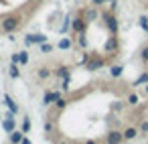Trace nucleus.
<instances>
[{
	"label": "nucleus",
	"instance_id": "nucleus-33",
	"mask_svg": "<svg viewBox=\"0 0 148 144\" xmlns=\"http://www.w3.org/2000/svg\"><path fill=\"white\" fill-rule=\"evenodd\" d=\"M0 120H2V118H0Z\"/></svg>",
	"mask_w": 148,
	"mask_h": 144
},
{
	"label": "nucleus",
	"instance_id": "nucleus-13",
	"mask_svg": "<svg viewBox=\"0 0 148 144\" xmlns=\"http://www.w3.org/2000/svg\"><path fill=\"white\" fill-rule=\"evenodd\" d=\"M8 75H10V77H14V79L21 75V71H18V67H16V63H12V65H10V71H8Z\"/></svg>",
	"mask_w": 148,
	"mask_h": 144
},
{
	"label": "nucleus",
	"instance_id": "nucleus-8",
	"mask_svg": "<svg viewBox=\"0 0 148 144\" xmlns=\"http://www.w3.org/2000/svg\"><path fill=\"white\" fill-rule=\"evenodd\" d=\"M71 27H73V31H77V33H83V31H85V23H83L81 19H75V21L71 23Z\"/></svg>",
	"mask_w": 148,
	"mask_h": 144
},
{
	"label": "nucleus",
	"instance_id": "nucleus-32",
	"mask_svg": "<svg viewBox=\"0 0 148 144\" xmlns=\"http://www.w3.org/2000/svg\"><path fill=\"white\" fill-rule=\"evenodd\" d=\"M144 91H146V93H148V85H146V87H144Z\"/></svg>",
	"mask_w": 148,
	"mask_h": 144
},
{
	"label": "nucleus",
	"instance_id": "nucleus-4",
	"mask_svg": "<svg viewBox=\"0 0 148 144\" xmlns=\"http://www.w3.org/2000/svg\"><path fill=\"white\" fill-rule=\"evenodd\" d=\"M45 41H47V37H45V35H29V37L25 39V43H27V45H37V43L41 45V43H45Z\"/></svg>",
	"mask_w": 148,
	"mask_h": 144
},
{
	"label": "nucleus",
	"instance_id": "nucleus-3",
	"mask_svg": "<svg viewBox=\"0 0 148 144\" xmlns=\"http://www.w3.org/2000/svg\"><path fill=\"white\" fill-rule=\"evenodd\" d=\"M12 116H14V114L10 112V114H8V118H4V120H2V128H4V132H8V134L16 128V124H14V118H12Z\"/></svg>",
	"mask_w": 148,
	"mask_h": 144
},
{
	"label": "nucleus",
	"instance_id": "nucleus-15",
	"mask_svg": "<svg viewBox=\"0 0 148 144\" xmlns=\"http://www.w3.org/2000/svg\"><path fill=\"white\" fill-rule=\"evenodd\" d=\"M122 69H124V67H120V65H114V67L110 69L112 77H120V75H122Z\"/></svg>",
	"mask_w": 148,
	"mask_h": 144
},
{
	"label": "nucleus",
	"instance_id": "nucleus-21",
	"mask_svg": "<svg viewBox=\"0 0 148 144\" xmlns=\"http://www.w3.org/2000/svg\"><path fill=\"white\" fill-rule=\"evenodd\" d=\"M41 51H43V53H51V51H53V45H49V43H41Z\"/></svg>",
	"mask_w": 148,
	"mask_h": 144
},
{
	"label": "nucleus",
	"instance_id": "nucleus-2",
	"mask_svg": "<svg viewBox=\"0 0 148 144\" xmlns=\"http://www.w3.org/2000/svg\"><path fill=\"white\" fill-rule=\"evenodd\" d=\"M103 21H106V27L110 29V33L116 35L118 33V21H116V16L114 14H103Z\"/></svg>",
	"mask_w": 148,
	"mask_h": 144
},
{
	"label": "nucleus",
	"instance_id": "nucleus-20",
	"mask_svg": "<svg viewBox=\"0 0 148 144\" xmlns=\"http://www.w3.org/2000/svg\"><path fill=\"white\" fill-rule=\"evenodd\" d=\"M116 47H118V43H116V39L112 37V39L108 41V45H106V49H108V51H112V49H116Z\"/></svg>",
	"mask_w": 148,
	"mask_h": 144
},
{
	"label": "nucleus",
	"instance_id": "nucleus-12",
	"mask_svg": "<svg viewBox=\"0 0 148 144\" xmlns=\"http://www.w3.org/2000/svg\"><path fill=\"white\" fill-rule=\"evenodd\" d=\"M37 75H39V79H47V77L51 75V71H49L47 67H41V69L37 71Z\"/></svg>",
	"mask_w": 148,
	"mask_h": 144
},
{
	"label": "nucleus",
	"instance_id": "nucleus-29",
	"mask_svg": "<svg viewBox=\"0 0 148 144\" xmlns=\"http://www.w3.org/2000/svg\"><path fill=\"white\" fill-rule=\"evenodd\" d=\"M45 132H53V122H45Z\"/></svg>",
	"mask_w": 148,
	"mask_h": 144
},
{
	"label": "nucleus",
	"instance_id": "nucleus-28",
	"mask_svg": "<svg viewBox=\"0 0 148 144\" xmlns=\"http://www.w3.org/2000/svg\"><path fill=\"white\" fill-rule=\"evenodd\" d=\"M27 61H29V53L23 51V53H21V63H27Z\"/></svg>",
	"mask_w": 148,
	"mask_h": 144
},
{
	"label": "nucleus",
	"instance_id": "nucleus-17",
	"mask_svg": "<svg viewBox=\"0 0 148 144\" xmlns=\"http://www.w3.org/2000/svg\"><path fill=\"white\" fill-rule=\"evenodd\" d=\"M85 19H87V21L97 19V10H93V8H91V10H87V12H85Z\"/></svg>",
	"mask_w": 148,
	"mask_h": 144
},
{
	"label": "nucleus",
	"instance_id": "nucleus-1",
	"mask_svg": "<svg viewBox=\"0 0 148 144\" xmlns=\"http://www.w3.org/2000/svg\"><path fill=\"white\" fill-rule=\"evenodd\" d=\"M18 27H21V21L14 19V16H8V19L2 21V31H4V33H14Z\"/></svg>",
	"mask_w": 148,
	"mask_h": 144
},
{
	"label": "nucleus",
	"instance_id": "nucleus-6",
	"mask_svg": "<svg viewBox=\"0 0 148 144\" xmlns=\"http://www.w3.org/2000/svg\"><path fill=\"white\" fill-rule=\"evenodd\" d=\"M124 140V132H110L108 134V142H112V144H116V142H122Z\"/></svg>",
	"mask_w": 148,
	"mask_h": 144
},
{
	"label": "nucleus",
	"instance_id": "nucleus-9",
	"mask_svg": "<svg viewBox=\"0 0 148 144\" xmlns=\"http://www.w3.org/2000/svg\"><path fill=\"white\" fill-rule=\"evenodd\" d=\"M138 136V130L136 128H126L124 130V140H134Z\"/></svg>",
	"mask_w": 148,
	"mask_h": 144
},
{
	"label": "nucleus",
	"instance_id": "nucleus-14",
	"mask_svg": "<svg viewBox=\"0 0 148 144\" xmlns=\"http://www.w3.org/2000/svg\"><path fill=\"white\" fill-rule=\"evenodd\" d=\"M57 75L63 77V79H69V69H67V67H59V69H57Z\"/></svg>",
	"mask_w": 148,
	"mask_h": 144
},
{
	"label": "nucleus",
	"instance_id": "nucleus-19",
	"mask_svg": "<svg viewBox=\"0 0 148 144\" xmlns=\"http://www.w3.org/2000/svg\"><path fill=\"white\" fill-rule=\"evenodd\" d=\"M128 104H130V106H138V95H136V93H130V95H128Z\"/></svg>",
	"mask_w": 148,
	"mask_h": 144
},
{
	"label": "nucleus",
	"instance_id": "nucleus-7",
	"mask_svg": "<svg viewBox=\"0 0 148 144\" xmlns=\"http://www.w3.org/2000/svg\"><path fill=\"white\" fill-rule=\"evenodd\" d=\"M99 67H103V59H91V61L87 63V69H89V71H95V69H99Z\"/></svg>",
	"mask_w": 148,
	"mask_h": 144
},
{
	"label": "nucleus",
	"instance_id": "nucleus-22",
	"mask_svg": "<svg viewBox=\"0 0 148 144\" xmlns=\"http://www.w3.org/2000/svg\"><path fill=\"white\" fill-rule=\"evenodd\" d=\"M69 25H71V19H65V23H63V27H61V35H63V33H67Z\"/></svg>",
	"mask_w": 148,
	"mask_h": 144
},
{
	"label": "nucleus",
	"instance_id": "nucleus-31",
	"mask_svg": "<svg viewBox=\"0 0 148 144\" xmlns=\"http://www.w3.org/2000/svg\"><path fill=\"white\" fill-rule=\"evenodd\" d=\"M91 2H93V4L97 6V4H103V2H106V0H91Z\"/></svg>",
	"mask_w": 148,
	"mask_h": 144
},
{
	"label": "nucleus",
	"instance_id": "nucleus-25",
	"mask_svg": "<svg viewBox=\"0 0 148 144\" xmlns=\"http://www.w3.org/2000/svg\"><path fill=\"white\" fill-rule=\"evenodd\" d=\"M10 61L12 63H21V53H12L10 55Z\"/></svg>",
	"mask_w": 148,
	"mask_h": 144
},
{
	"label": "nucleus",
	"instance_id": "nucleus-30",
	"mask_svg": "<svg viewBox=\"0 0 148 144\" xmlns=\"http://www.w3.org/2000/svg\"><path fill=\"white\" fill-rule=\"evenodd\" d=\"M142 59H144V61H148V47L142 51Z\"/></svg>",
	"mask_w": 148,
	"mask_h": 144
},
{
	"label": "nucleus",
	"instance_id": "nucleus-16",
	"mask_svg": "<svg viewBox=\"0 0 148 144\" xmlns=\"http://www.w3.org/2000/svg\"><path fill=\"white\" fill-rule=\"evenodd\" d=\"M142 83H148V73H142V75L134 81V85H142Z\"/></svg>",
	"mask_w": 148,
	"mask_h": 144
},
{
	"label": "nucleus",
	"instance_id": "nucleus-27",
	"mask_svg": "<svg viewBox=\"0 0 148 144\" xmlns=\"http://www.w3.org/2000/svg\"><path fill=\"white\" fill-rule=\"evenodd\" d=\"M29 130H31V120H25V122H23V132L27 134Z\"/></svg>",
	"mask_w": 148,
	"mask_h": 144
},
{
	"label": "nucleus",
	"instance_id": "nucleus-23",
	"mask_svg": "<svg viewBox=\"0 0 148 144\" xmlns=\"http://www.w3.org/2000/svg\"><path fill=\"white\" fill-rule=\"evenodd\" d=\"M140 27H142L144 31H148V19H146V16H140Z\"/></svg>",
	"mask_w": 148,
	"mask_h": 144
},
{
	"label": "nucleus",
	"instance_id": "nucleus-26",
	"mask_svg": "<svg viewBox=\"0 0 148 144\" xmlns=\"http://www.w3.org/2000/svg\"><path fill=\"white\" fill-rule=\"evenodd\" d=\"M55 104H57V108H59V110H63V108H65V106H67V101H65V99H63V97H59V99H57V101H55Z\"/></svg>",
	"mask_w": 148,
	"mask_h": 144
},
{
	"label": "nucleus",
	"instance_id": "nucleus-5",
	"mask_svg": "<svg viewBox=\"0 0 148 144\" xmlns=\"http://www.w3.org/2000/svg\"><path fill=\"white\" fill-rule=\"evenodd\" d=\"M61 95L57 93V91H47L45 93V97H43V101H45V106H49V104H53V101H57Z\"/></svg>",
	"mask_w": 148,
	"mask_h": 144
},
{
	"label": "nucleus",
	"instance_id": "nucleus-24",
	"mask_svg": "<svg viewBox=\"0 0 148 144\" xmlns=\"http://www.w3.org/2000/svg\"><path fill=\"white\" fill-rule=\"evenodd\" d=\"M140 132H142V134H148V120H144V122L140 124Z\"/></svg>",
	"mask_w": 148,
	"mask_h": 144
},
{
	"label": "nucleus",
	"instance_id": "nucleus-11",
	"mask_svg": "<svg viewBox=\"0 0 148 144\" xmlns=\"http://www.w3.org/2000/svg\"><path fill=\"white\" fill-rule=\"evenodd\" d=\"M23 134H25V132H16V130H12L10 136H8V140H10V142H23Z\"/></svg>",
	"mask_w": 148,
	"mask_h": 144
},
{
	"label": "nucleus",
	"instance_id": "nucleus-10",
	"mask_svg": "<svg viewBox=\"0 0 148 144\" xmlns=\"http://www.w3.org/2000/svg\"><path fill=\"white\" fill-rule=\"evenodd\" d=\"M4 101H6V106H8V110H10L12 114H16V112H18V106L12 101V97H10V95H4Z\"/></svg>",
	"mask_w": 148,
	"mask_h": 144
},
{
	"label": "nucleus",
	"instance_id": "nucleus-18",
	"mask_svg": "<svg viewBox=\"0 0 148 144\" xmlns=\"http://www.w3.org/2000/svg\"><path fill=\"white\" fill-rule=\"evenodd\" d=\"M69 47H71V41L69 39H61L59 41V49H69Z\"/></svg>",
	"mask_w": 148,
	"mask_h": 144
}]
</instances>
